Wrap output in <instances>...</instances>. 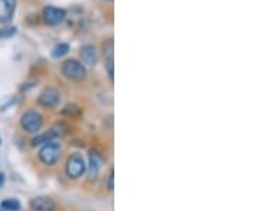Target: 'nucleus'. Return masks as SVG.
<instances>
[{
    "label": "nucleus",
    "instance_id": "14",
    "mask_svg": "<svg viewBox=\"0 0 254 211\" xmlns=\"http://www.w3.org/2000/svg\"><path fill=\"white\" fill-rule=\"evenodd\" d=\"M68 51H69V46H68L66 43H60V44H57V46L53 48L51 54H53L54 58H61V57H64Z\"/></svg>",
    "mask_w": 254,
    "mask_h": 211
},
{
    "label": "nucleus",
    "instance_id": "8",
    "mask_svg": "<svg viewBox=\"0 0 254 211\" xmlns=\"http://www.w3.org/2000/svg\"><path fill=\"white\" fill-rule=\"evenodd\" d=\"M30 207L33 211H55L57 210V204L51 199V197H47V196H38L34 197L31 202H30Z\"/></svg>",
    "mask_w": 254,
    "mask_h": 211
},
{
    "label": "nucleus",
    "instance_id": "18",
    "mask_svg": "<svg viewBox=\"0 0 254 211\" xmlns=\"http://www.w3.org/2000/svg\"><path fill=\"white\" fill-rule=\"evenodd\" d=\"M0 143H1V138H0Z\"/></svg>",
    "mask_w": 254,
    "mask_h": 211
},
{
    "label": "nucleus",
    "instance_id": "13",
    "mask_svg": "<svg viewBox=\"0 0 254 211\" xmlns=\"http://www.w3.org/2000/svg\"><path fill=\"white\" fill-rule=\"evenodd\" d=\"M0 206L4 211H18L20 207H21V204H20L17 199H6V200L1 202Z\"/></svg>",
    "mask_w": 254,
    "mask_h": 211
},
{
    "label": "nucleus",
    "instance_id": "3",
    "mask_svg": "<svg viewBox=\"0 0 254 211\" xmlns=\"http://www.w3.org/2000/svg\"><path fill=\"white\" fill-rule=\"evenodd\" d=\"M20 125L28 133H37L43 126V116L37 110H27L26 113H23Z\"/></svg>",
    "mask_w": 254,
    "mask_h": 211
},
{
    "label": "nucleus",
    "instance_id": "6",
    "mask_svg": "<svg viewBox=\"0 0 254 211\" xmlns=\"http://www.w3.org/2000/svg\"><path fill=\"white\" fill-rule=\"evenodd\" d=\"M38 102L44 108H50L51 109V108H55L61 102V94L57 91L55 88H46L44 91L40 94Z\"/></svg>",
    "mask_w": 254,
    "mask_h": 211
},
{
    "label": "nucleus",
    "instance_id": "17",
    "mask_svg": "<svg viewBox=\"0 0 254 211\" xmlns=\"http://www.w3.org/2000/svg\"><path fill=\"white\" fill-rule=\"evenodd\" d=\"M4 182H6V177H4V175H3V173H0V187H3Z\"/></svg>",
    "mask_w": 254,
    "mask_h": 211
},
{
    "label": "nucleus",
    "instance_id": "7",
    "mask_svg": "<svg viewBox=\"0 0 254 211\" xmlns=\"http://www.w3.org/2000/svg\"><path fill=\"white\" fill-rule=\"evenodd\" d=\"M16 0H0V23L9 24L16 13Z\"/></svg>",
    "mask_w": 254,
    "mask_h": 211
},
{
    "label": "nucleus",
    "instance_id": "9",
    "mask_svg": "<svg viewBox=\"0 0 254 211\" xmlns=\"http://www.w3.org/2000/svg\"><path fill=\"white\" fill-rule=\"evenodd\" d=\"M79 55H81L82 63L86 65H95L98 64V61H99V51H98L96 47L91 46V44H86V46L82 47Z\"/></svg>",
    "mask_w": 254,
    "mask_h": 211
},
{
    "label": "nucleus",
    "instance_id": "2",
    "mask_svg": "<svg viewBox=\"0 0 254 211\" xmlns=\"http://www.w3.org/2000/svg\"><path fill=\"white\" fill-rule=\"evenodd\" d=\"M61 152H63V149H61V146L58 143L48 142V143H46L44 146L40 149L38 157L46 166H53L61 157Z\"/></svg>",
    "mask_w": 254,
    "mask_h": 211
},
{
    "label": "nucleus",
    "instance_id": "15",
    "mask_svg": "<svg viewBox=\"0 0 254 211\" xmlns=\"http://www.w3.org/2000/svg\"><path fill=\"white\" fill-rule=\"evenodd\" d=\"M16 27H4L0 28V37H11L13 34H16Z\"/></svg>",
    "mask_w": 254,
    "mask_h": 211
},
{
    "label": "nucleus",
    "instance_id": "12",
    "mask_svg": "<svg viewBox=\"0 0 254 211\" xmlns=\"http://www.w3.org/2000/svg\"><path fill=\"white\" fill-rule=\"evenodd\" d=\"M54 138H57V136H55V133L53 132V129H51V130H47V132L41 133V135H37L36 138L33 139V145H34V146L46 145L48 142H51Z\"/></svg>",
    "mask_w": 254,
    "mask_h": 211
},
{
    "label": "nucleus",
    "instance_id": "1",
    "mask_svg": "<svg viewBox=\"0 0 254 211\" xmlns=\"http://www.w3.org/2000/svg\"><path fill=\"white\" fill-rule=\"evenodd\" d=\"M61 73L65 78L71 80V81H82L86 78L88 71L85 68V65L79 63L78 60H66L61 67Z\"/></svg>",
    "mask_w": 254,
    "mask_h": 211
},
{
    "label": "nucleus",
    "instance_id": "11",
    "mask_svg": "<svg viewBox=\"0 0 254 211\" xmlns=\"http://www.w3.org/2000/svg\"><path fill=\"white\" fill-rule=\"evenodd\" d=\"M102 166H103V157L100 156L98 152H91V156H89V175L92 179H96L98 175L102 170Z\"/></svg>",
    "mask_w": 254,
    "mask_h": 211
},
{
    "label": "nucleus",
    "instance_id": "4",
    "mask_svg": "<svg viewBox=\"0 0 254 211\" xmlns=\"http://www.w3.org/2000/svg\"><path fill=\"white\" fill-rule=\"evenodd\" d=\"M66 175L69 176L71 179H79L83 176V173L86 172V165H85V160L79 153H73L71 156L68 157L66 160Z\"/></svg>",
    "mask_w": 254,
    "mask_h": 211
},
{
    "label": "nucleus",
    "instance_id": "10",
    "mask_svg": "<svg viewBox=\"0 0 254 211\" xmlns=\"http://www.w3.org/2000/svg\"><path fill=\"white\" fill-rule=\"evenodd\" d=\"M113 40L109 38L105 44H103V55H105V68L109 74L110 78H113V68H115V60H113Z\"/></svg>",
    "mask_w": 254,
    "mask_h": 211
},
{
    "label": "nucleus",
    "instance_id": "5",
    "mask_svg": "<svg viewBox=\"0 0 254 211\" xmlns=\"http://www.w3.org/2000/svg\"><path fill=\"white\" fill-rule=\"evenodd\" d=\"M66 17V11L60 7H55V6H47L46 9L43 10V18L47 24H60L63 23L64 20Z\"/></svg>",
    "mask_w": 254,
    "mask_h": 211
},
{
    "label": "nucleus",
    "instance_id": "16",
    "mask_svg": "<svg viewBox=\"0 0 254 211\" xmlns=\"http://www.w3.org/2000/svg\"><path fill=\"white\" fill-rule=\"evenodd\" d=\"M113 179H115V177H113V170H112L109 175V179H108V189H109V190H113Z\"/></svg>",
    "mask_w": 254,
    "mask_h": 211
},
{
    "label": "nucleus",
    "instance_id": "19",
    "mask_svg": "<svg viewBox=\"0 0 254 211\" xmlns=\"http://www.w3.org/2000/svg\"><path fill=\"white\" fill-rule=\"evenodd\" d=\"M0 211H1V210H0Z\"/></svg>",
    "mask_w": 254,
    "mask_h": 211
}]
</instances>
